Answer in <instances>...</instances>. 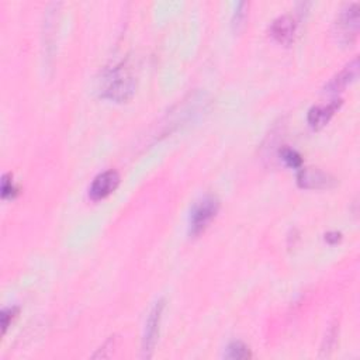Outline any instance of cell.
Returning a JSON list of instances; mask_svg holds the SVG:
<instances>
[{"mask_svg":"<svg viewBox=\"0 0 360 360\" xmlns=\"http://www.w3.org/2000/svg\"><path fill=\"white\" fill-rule=\"evenodd\" d=\"M135 86L137 81L132 75V71L127 65L121 64L116 67L104 79L102 95L109 100L123 103L132 97Z\"/></svg>","mask_w":360,"mask_h":360,"instance_id":"6da1fadb","label":"cell"},{"mask_svg":"<svg viewBox=\"0 0 360 360\" xmlns=\"http://www.w3.org/2000/svg\"><path fill=\"white\" fill-rule=\"evenodd\" d=\"M220 210V200L219 198L209 195L199 200L192 212L189 219V234L192 237H198L206 231L209 224L216 219Z\"/></svg>","mask_w":360,"mask_h":360,"instance_id":"7a4b0ae2","label":"cell"},{"mask_svg":"<svg viewBox=\"0 0 360 360\" xmlns=\"http://www.w3.org/2000/svg\"><path fill=\"white\" fill-rule=\"evenodd\" d=\"M359 25H360V16H359V5L353 4L338 16L335 25H333V34L342 46H352L359 33Z\"/></svg>","mask_w":360,"mask_h":360,"instance_id":"3957f363","label":"cell"},{"mask_svg":"<svg viewBox=\"0 0 360 360\" xmlns=\"http://www.w3.org/2000/svg\"><path fill=\"white\" fill-rule=\"evenodd\" d=\"M163 310H165V300L160 298L159 301L155 303V305L152 307V310L146 318L145 329H144V335H142V356L146 359L151 357L155 350L158 336H159Z\"/></svg>","mask_w":360,"mask_h":360,"instance_id":"277c9868","label":"cell"},{"mask_svg":"<svg viewBox=\"0 0 360 360\" xmlns=\"http://www.w3.org/2000/svg\"><path fill=\"white\" fill-rule=\"evenodd\" d=\"M336 179L317 167H300L297 173V185L307 191H325L336 186Z\"/></svg>","mask_w":360,"mask_h":360,"instance_id":"5b68a950","label":"cell"},{"mask_svg":"<svg viewBox=\"0 0 360 360\" xmlns=\"http://www.w3.org/2000/svg\"><path fill=\"white\" fill-rule=\"evenodd\" d=\"M118 184H120V174L113 169L106 170L95 177L89 189V196L92 200L106 199L117 189Z\"/></svg>","mask_w":360,"mask_h":360,"instance_id":"8992f818","label":"cell"},{"mask_svg":"<svg viewBox=\"0 0 360 360\" xmlns=\"http://www.w3.org/2000/svg\"><path fill=\"white\" fill-rule=\"evenodd\" d=\"M296 22L291 16L283 15L275 19L269 27L270 36L282 46H291L296 36Z\"/></svg>","mask_w":360,"mask_h":360,"instance_id":"52a82bcc","label":"cell"},{"mask_svg":"<svg viewBox=\"0 0 360 360\" xmlns=\"http://www.w3.org/2000/svg\"><path fill=\"white\" fill-rule=\"evenodd\" d=\"M340 106H342V100L338 99V100H332L326 104H318V106L311 107L308 111V116H307L308 124L314 130H319V128L325 127L329 123V120L333 117V114L339 110Z\"/></svg>","mask_w":360,"mask_h":360,"instance_id":"ba28073f","label":"cell"},{"mask_svg":"<svg viewBox=\"0 0 360 360\" xmlns=\"http://www.w3.org/2000/svg\"><path fill=\"white\" fill-rule=\"evenodd\" d=\"M357 71H359V60L354 58L352 62H349L340 72H338L326 85H325V92L328 93H338L346 89L350 83L354 82L357 78Z\"/></svg>","mask_w":360,"mask_h":360,"instance_id":"9c48e42d","label":"cell"},{"mask_svg":"<svg viewBox=\"0 0 360 360\" xmlns=\"http://www.w3.org/2000/svg\"><path fill=\"white\" fill-rule=\"evenodd\" d=\"M226 357L233 359V360H247V359L252 357V353L244 342L235 340V342H231L228 345L227 352H226Z\"/></svg>","mask_w":360,"mask_h":360,"instance_id":"30bf717a","label":"cell"},{"mask_svg":"<svg viewBox=\"0 0 360 360\" xmlns=\"http://www.w3.org/2000/svg\"><path fill=\"white\" fill-rule=\"evenodd\" d=\"M279 155H280V159L290 167H294V169H300L301 165H303V158L301 155L293 149V148H289V146H283L280 151H279Z\"/></svg>","mask_w":360,"mask_h":360,"instance_id":"8fae6325","label":"cell"},{"mask_svg":"<svg viewBox=\"0 0 360 360\" xmlns=\"http://www.w3.org/2000/svg\"><path fill=\"white\" fill-rule=\"evenodd\" d=\"M18 195V189L13 185L12 174L5 173L2 177V198L4 199H13Z\"/></svg>","mask_w":360,"mask_h":360,"instance_id":"7c38bea8","label":"cell"},{"mask_svg":"<svg viewBox=\"0 0 360 360\" xmlns=\"http://www.w3.org/2000/svg\"><path fill=\"white\" fill-rule=\"evenodd\" d=\"M19 312V308L18 307H9V308H5L2 310V312H0V322H2V333L5 335L11 322L13 321V318L18 315Z\"/></svg>","mask_w":360,"mask_h":360,"instance_id":"4fadbf2b","label":"cell"},{"mask_svg":"<svg viewBox=\"0 0 360 360\" xmlns=\"http://www.w3.org/2000/svg\"><path fill=\"white\" fill-rule=\"evenodd\" d=\"M336 338H338V328L336 325H332L331 329L328 331L325 340H324V346H322V356H328L329 352L333 349L335 343H336Z\"/></svg>","mask_w":360,"mask_h":360,"instance_id":"5bb4252c","label":"cell"},{"mask_svg":"<svg viewBox=\"0 0 360 360\" xmlns=\"http://www.w3.org/2000/svg\"><path fill=\"white\" fill-rule=\"evenodd\" d=\"M247 9H248V4L247 2H240L235 8L234 16H233V26L234 29H240L244 25V20L247 18Z\"/></svg>","mask_w":360,"mask_h":360,"instance_id":"9a60e30c","label":"cell"},{"mask_svg":"<svg viewBox=\"0 0 360 360\" xmlns=\"http://www.w3.org/2000/svg\"><path fill=\"white\" fill-rule=\"evenodd\" d=\"M342 240V234L340 233H336V231H331V233H326L325 234V241L331 245H335L338 242H340Z\"/></svg>","mask_w":360,"mask_h":360,"instance_id":"2e32d148","label":"cell"}]
</instances>
